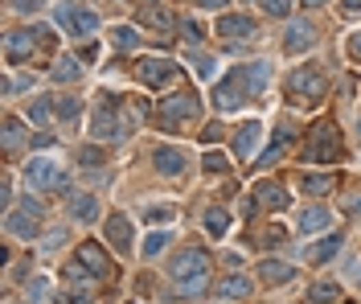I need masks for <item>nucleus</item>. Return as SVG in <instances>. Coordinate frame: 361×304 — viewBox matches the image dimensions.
<instances>
[{
  "label": "nucleus",
  "mask_w": 361,
  "mask_h": 304,
  "mask_svg": "<svg viewBox=\"0 0 361 304\" xmlns=\"http://www.w3.org/2000/svg\"><path fill=\"white\" fill-rule=\"evenodd\" d=\"M37 4H41V0H12L16 12H37Z\"/></svg>",
  "instance_id": "c03bdc74"
},
{
  "label": "nucleus",
  "mask_w": 361,
  "mask_h": 304,
  "mask_svg": "<svg viewBox=\"0 0 361 304\" xmlns=\"http://www.w3.org/2000/svg\"><path fill=\"white\" fill-rule=\"evenodd\" d=\"M226 301H242V296H251V280L247 276H230V280H222V288H218Z\"/></svg>",
  "instance_id": "393cba45"
},
{
  "label": "nucleus",
  "mask_w": 361,
  "mask_h": 304,
  "mask_svg": "<svg viewBox=\"0 0 361 304\" xmlns=\"http://www.w3.org/2000/svg\"><path fill=\"white\" fill-rule=\"evenodd\" d=\"M78 161L95 169V165H103V152H99V148H82V152H78Z\"/></svg>",
  "instance_id": "58836bf2"
},
{
  "label": "nucleus",
  "mask_w": 361,
  "mask_h": 304,
  "mask_svg": "<svg viewBox=\"0 0 361 304\" xmlns=\"http://www.w3.org/2000/svg\"><path fill=\"white\" fill-rule=\"evenodd\" d=\"M53 111H58V119L66 124V119H74V115H78V99H58V103H53Z\"/></svg>",
  "instance_id": "f704fd0d"
},
{
  "label": "nucleus",
  "mask_w": 361,
  "mask_h": 304,
  "mask_svg": "<svg viewBox=\"0 0 361 304\" xmlns=\"http://www.w3.org/2000/svg\"><path fill=\"white\" fill-rule=\"evenodd\" d=\"M111 41H115L119 49H136V45H140V33H136V25H115V29H111Z\"/></svg>",
  "instance_id": "a878e982"
},
{
  "label": "nucleus",
  "mask_w": 361,
  "mask_h": 304,
  "mask_svg": "<svg viewBox=\"0 0 361 304\" xmlns=\"http://www.w3.org/2000/svg\"><path fill=\"white\" fill-rule=\"evenodd\" d=\"M300 189H304V194H312V198H321V194H329V189H333V177H329V173H325V177H304V181H300Z\"/></svg>",
  "instance_id": "c756f323"
},
{
  "label": "nucleus",
  "mask_w": 361,
  "mask_h": 304,
  "mask_svg": "<svg viewBox=\"0 0 361 304\" xmlns=\"http://www.w3.org/2000/svg\"><path fill=\"white\" fill-rule=\"evenodd\" d=\"M337 251H341V239L333 235V239H325V243L308 247V251H304V259H308V264H329V259H333Z\"/></svg>",
  "instance_id": "5701e85b"
},
{
  "label": "nucleus",
  "mask_w": 361,
  "mask_h": 304,
  "mask_svg": "<svg viewBox=\"0 0 361 304\" xmlns=\"http://www.w3.org/2000/svg\"><path fill=\"white\" fill-rule=\"evenodd\" d=\"M325 91H329V78H325L321 66H300V70H292V78H288V99H296L300 107L321 103Z\"/></svg>",
  "instance_id": "f03ea898"
},
{
  "label": "nucleus",
  "mask_w": 361,
  "mask_h": 304,
  "mask_svg": "<svg viewBox=\"0 0 361 304\" xmlns=\"http://www.w3.org/2000/svg\"><path fill=\"white\" fill-rule=\"evenodd\" d=\"M136 78H140L144 86H152V91L173 86V82H177V62H169V58H144V62L136 66Z\"/></svg>",
  "instance_id": "6e6552de"
},
{
  "label": "nucleus",
  "mask_w": 361,
  "mask_h": 304,
  "mask_svg": "<svg viewBox=\"0 0 361 304\" xmlns=\"http://www.w3.org/2000/svg\"><path fill=\"white\" fill-rule=\"evenodd\" d=\"M284 239H288V235H284V226H271V231H267V239H263V243H267V247H275V243H284Z\"/></svg>",
  "instance_id": "37998d69"
},
{
  "label": "nucleus",
  "mask_w": 361,
  "mask_h": 304,
  "mask_svg": "<svg viewBox=\"0 0 361 304\" xmlns=\"http://www.w3.org/2000/svg\"><path fill=\"white\" fill-rule=\"evenodd\" d=\"M226 165H230V161H226L222 152H206V169H210V173H222Z\"/></svg>",
  "instance_id": "c9c22d12"
},
{
  "label": "nucleus",
  "mask_w": 361,
  "mask_h": 304,
  "mask_svg": "<svg viewBox=\"0 0 361 304\" xmlns=\"http://www.w3.org/2000/svg\"><path fill=\"white\" fill-rule=\"evenodd\" d=\"M132 218L127 214H111L107 218V243L115 247V251H132Z\"/></svg>",
  "instance_id": "4468645a"
},
{
  "label": "nucleus",
  "mask_w": 361,
  "mask_h": 304,
  "mask_svg": "<svg viewBox=\"0 0 361 304\" xmlns=\"http://www.w3.org/2000/svg\"><path fill=\"white\" fill-rule=\"evenodd\" d=\"M206 231H210L214 239H226V231H230V210H222V206H214V210L206 214Z\"/></svg>",
  "instance_id": "b1692460"
},
{
  "label": "nucleus",
  "mask_w": 361,
  "mask_h": 304,
  "mask_svg": "<svg viewBox=\"0 0 361 304\" xmlns=\"http://www.w3.org/2000/svg\"><path fill=\"white\" fill-rule=\"evenodd\" d=\"M21 136H25V132H21V119H16V115H8V119H4V152H16Z\"/></svg>",
  "instance_id": "cd10ccee"
},
{
  "label": "nucleus",
  "mask_w": 361,
  "mask_h": 304,
  "mask_svg": "<svg viewBox=\"0 0 361 304\" xmlns=\"http://www.w3.org/2000/svg\"><path fill=\"white\" fill-rule=\"evenodd\" d=\"M181 33H185V41H201V29L193 21H181Z\"/></svg>",
  "instance_id": "79ce46f5"
},
{
  "label": "nucleus",
  "mask_w": 361,
  "mask_h": 304,
  "mask_svg": "<svg viewBox=\"0 0 361 304\" xmlns=\"http://www.w3.org/2000/svg\"><path fill=\"white\" fill-rule=\"evenodd\" d=\"M358 128H361V124H358Z\"/></svg>",
  "instance_id": "3c124183"
},
{
  "label": "nucleus",
  "mask_w": 361,
  "mask_h": 304,
  "mask_svg": "<svg viewBox=\"0 0 361 304\" xmlns=\"http://www.w3.org/2000/svg\"><path fill=\"white\" fill-rule=\"evenodd\" d=\"M300 4H308V8H321V4H329V0H300Z\"/></svg>",
  "instance_id": "8fccbe9b"
},
{
  "label": "nucleus",
  "mask_w": 361,
  "mask_h": 304,
  "mask_svg": "<svg viewBox=\"0 0 361 304\" xmlns=\"http://www.w3.org/2000/svg\"><path fill=\"white\" fill-rule=\"evenodd\" d=\"M197 4H201V8H222L226 0H197Z\"/></svg>",
  "instance_id": "09e8293b"
},
{
  "label": "nucleus",
  "mask_w": 361,
  "mask_h": 304,
  "mask_svg": "<svg viewBox=\"0 0 361 304\" xmlns=\"http://www.w3.org/2000/svg\"><path fill=\"white\" fill-rule=\"evenodd\" d=\"M90 136H95V140H119V136H127V124L119 119L111 95L95 107V115H90Z\"/></svg>",
  "instance_id": "423d86ee"
},
{
  "label": "nucleus",
  "mask_w": 361,
  "mask_h": 304,
  "mask_svg": "<svg viewBox=\"0 0 361 304\" xmlns=\"http://www.w3.org/2000/svg\"><path fill=\"white\" fill-rule=\"evenodd\" d=\"M197 115H201V99H197V91H177V95L160 99V124H164L169 132L193 124Z\"/></svg>",
  "instance_id": "7ed1b4c3"
},
{
  "label": "nucleus",
  "mask_w": 361,
  "mask_h": 304,
  "mask_svg": "<svg viewBox=\"0 0 361 304\" xmlns=\"http://www.w3.org/2000/svg\"><path fill=\"white\" fill-rule=\"evenodd\" d=\"M263 8H267L271 16H288V12H292V0H267Z\"/></svg>",
  "instance_id": "e433bc0d"
},
{
  "label": "nucleus",
  "mask_w": 361,
  "mask_h": 304,
  "mask_svg": "<svg viewBox=\"0 0 361 304\" xmlns=\"http://www.w3.org/2000/svg\"><path fill=\"white\" fill-rule=\"evenodd\" d=\"M259 140H263V128L251 119V124H242V128L234 132V152H238V156H255Z\"/></svg>",
  "instance_id": "a211bd4d"
},
{
  "label": "nucleus",
  "mask_w": 361,
  "mask_h": 304,
  "mask_svg": "<svg viewBox=\"0 0 361 304\" xmlns=\"http://www.w3.org/2000/svg\"><path fill=\"white\" fill-rule=\"evenodd\" d=\"M37 33L41 29H16V33H8L4 37V58L16 66V62H25V58H33L37 54Z\"/></svg>",
  "instance_id": "9b49d317"
},
{
  "label": "nucleus",
  "mask_w": 361,
  "mask_h": 304,
  "mask_svg": "<svg viewBox=\"0 0 361 304\" xmlns=\"http://www.w3.org/2000/svg\"><path fill=\"white\" fill-rule=\"evenodd\" d=\"M49 78H53V82H74V78H78V62H74V58H62Z\"/></svg>",
  "instance_id": "c85d7f7f"
},
{
  "label": "nucleus",
  "mask_w": 361,
  "mask_h": 304,
  "mask_svg": "<svg viewBox=\"0 0 361 304\" xmlns=\"http://www.w3.org/2000/svg\"><path fill=\"white\" fill-rule=\"evenodd\" d=\"M259 276L267 284H288V280H296V268L292 264H279V259H267V264H259Z\"/></svg>",
  "instance_id": "412c9836"
},
{
  "label": "nucleus",
  "mask_w": 361,
  "mask_h": 304,
  "mask_svg": "<svg viewBox=\"0 0 361 304\" xmlns=\"http://www.w3.org/2000/svg\"><path fill=\"white\" fill-rule=\"evenodd\" d=\"M58 304H90V296H86V288H74V292H62Z\"/></svg>",
  "instance_id": "4c0bfd02"
},
{
  "label": "nucleus",
  "mask_w": 361,
  "mask_h": 304,
  "mask_svg": "<svg viewBox=\"0 0 361 304\" xmlns=\"http://www.w3.org/2000/svg\"><path fill=\"white\" fill-rule=\"evenodd\" d=\"M316 45V29L308 25V21H292V29H288V37H284V49L288 54H304V49H312Z\"/></svg>",
  "instance_id": "ddd939ff"
},
{
  "label": "nucleus",
  "mask_w": 361,
  "mask_h": 304,
  "mask_svg": "<svg viewBox=\"0 0 361 304\" xmlns=\"http://www.w3.org/2000/svg\"><path fill=\"white\" fill-rule=\"evenodd\" d=\"M349 54H353V58H361V33H353V37H349Z\"/></svg>",
  "instance_id": "49530a36"
},
{
  "label": "nucleus",
  "mask_w": 361,
  "mask_h": 304,
  "mask_svg": "<svg viewBox=\"0 0 361 304\" xmlns=\"http://www.w3.org/2000/svg\"><path fill=\"white\" fill-rule=\"evenodd\" d=\"M337 301V284L325 280V284H312V304H333Z\"/></svg>",
  "instance_id": "473e14b6"
},
{
  "label": "nucleus",
  "mask_w": 361,
  "mask_h": 304,
  "mask_svg": "<svg viewBox=\"0 0 361 304\" xmlns=\"http://www.w3.org/2000/svg\"><path fill=\"white\" fill-rule=\"evenodd\" d=\"M218 33H222V37H238V41H247V37H255V21L242 16V12H226V16L218 21Z\"/></svg>",
  "instance_id": "2eb2a0df"
},
{
  "label": "nucleus",
  "mask_w": 361,
  "mask_h": 304,
  "mask_svg": "<svg viewBox=\"0 0 361 304\" xmlns=\"http://www.w3.org/2000/svg\"><path fill=\"white\" fill-rule=\"evenodd\" d=\"M140 25H148V29H156V33H169L177 21H173V12L169 8H156V4H144L140 8Z\"/></svg>",
  "instance_id": "aec40b11"
},
{
  "label": "nucleus",
  "mask_w": 361,
  "mask_h": 304,
  "mask_svg": "<svg viewBox=\"0 0 361 304\" xmlns=\"http://www.w3.org/2000/svg\"><path fill=\"white\" fill-rule=\"evenodd\" d=\"M255 198H259V206H267V210H288V206H292L288 189H284V185H275V181L255 185Z\"/></svg>",
  "instance_id": "f3484780"
},
{
  "label": "nucleus",
  "mask_w": 361,
  "mask_h": 304,
  "mask_svg": "<svg viewBox=\"0 0 361 304\" xmlns=\"http://www.w3.org/2000/svg\"><path fill=\"white\" fill-rule=\"evenodd\" d=\"M341 12H345V16H353V12H361V0H341Z\"/></svg>",
  "instance_id": "a18cd8bd"
},
{
  "label": "nucleus",
  "mask_w": 361,
  "mask_h": 304,
  "mask_svg": "<svg viewBox=\"0 0 361 304\" xmlns=\"http://www.w3.org/2000/svg\"><path fill=\"white\" fill-rule=\"evenodd\" d=\"M267 82H271V66H267V62L234 66V70L214 86V103H218V111H238L247 99H259Z\"/></svg>",
  "instance_id": "f257e3e1"
},
{
  "label": "nucleus",
  "mask_w": 361,
  "mask_h": 304,
  "mask_svg": "<svg viewBox=\"0 0 361 304\" xmlns=\"http://www.w3.org/2000/svg\"><path fill=\"white\" fill-rule=\"evenodd\" d=\"M329 222H333V214H329L325 206H308V210L296 218V231H300V235H321V231H329Z\"/></svg>",
  "instance_id": "dca6fc26"
},
{
  "label": "nucleus",
  "mask_w": 361,
  "mask_h": 304,
  "mask_svg": "<svg viewBox=\"0 0 361 304\" xmlns=\"http://www.w3.org/2000/svg\"><path fill=\"white\" fill-rule=\"evenodd\" d=\"M53 21L62 25V33H74V37H86V33L99 29L95 8H82V4H58L53 8Z\"/></svg>",
  "instance_id": "39448f33"
},
{
  "label": "nucleus",
  "mask_w": 361,
  "mask_h": 304,
  "mask_svg": "<svg viewBox=\"0 0 361 304\" xmlns=\"http://www.w3.org/2000/svg\"><path fill=\"white\" fill-rule=\"evenodd\" d=\"M349 280H353V284H361V259H358V264H349Z\"/></svg>",
  "instance_id": "de8ad7c7"
},
{
  "label": "nucleus",
  "mask_w": 361,
  "mask_h": 304,
  "mask_svg": "<svg viewBox=\"0 0 361 304\" xmlns=\"http://www.w3.org/2000/svg\"><path fill=\"white\" fill-rule=\"evenodd\" d=\"M25 185L37 189V194H45V189H62V165L49 161V156H33V161L25 165Z\"/></svg>",
  "instance_id": "0eeeda50"
},
{
  "label": "nucleus",
  "mask_w": 361,
  "mask_h": 304,
  "mask_svg": "<svg viewBox=\"0 0 361 304\" xmlns=\"http://www.w3.org/2000/svg\"><path fill=\"white\" fill-rule=\"evenodd\" d=\"M25 296H29V304H41L45 296H49V280H45V276L29 280V284H25Z\"/></svg>",
  "instance_id": "2f4dec72"
},
{
  "label": "nucleus",
  "mask_w": 361,
  "mask_h": 304,
  "mask_svg": "<svg viewBox=\"0 0 361 304\" xmlns=\"http://www.w3.org/2000/svg\"><path fill=\"white\" fill-rule=\"evenodd\" d=\"M152 161H156V169H160L164 177H177V173L185 169V152H181V148H169V144H160V148L152 152Z\"/></svg>",
  "instance_id": "6ab92c4d"
},
{
  "label": "nucleus",
  "mask_w": 361,
  "mask_h": 304,
  "mask_svg": "<svg viewBox=\"0 0 361 304\" xmlns=\"http://www.w3.org/2000/svg\"><path fill=\"white\" fill-rule=\"evenodd\" d=\"M78 264H82L95 280H107V276H111V259H107V251H103L99 243H78Z\"/></svg>",
  "instance_id": "f8f14e48"
},
{
  "label": "nucleus",
  "mask_w": 361,
  "mask_h": 304,
  "mask_svg": "<svg viewBox=\"0 0 361 304\" xmlns=\"http://www.w3.org/2000/svg\"><path fill=\"white\" fill-rule=\"evenodd\" d=\"M4 231L16 235V239H33L41 231V206H29L25 202V210H8L4 214Z\"/></svg>",
  "instance_id": "1a4fd4ad"
},
{
  "label": "nucleus",
  "mask_w": 361,
  "mask_h": 304,
  "mask_svg": "<svg viewBox=\"0 0 361 304\" xmlns=\"http://www.w3.org/2000/svg\"><path fill=\"white\" fill-rule=\"evenodd\" d=\"M201 140H206V144L222 140V124H206V128H201Z\"/></svg>",
  "instance_id": "ea45409f"
},
{
  "label": "nucleus",
  "mask_w": 361,
  "mask_h": 304,
  "mask_svg": "<svg viewBox=\"0 0 361 304\" xmlns=\"http://www.w3.org/2000/svg\"><path fill=\"white\" fill-rule=\"evenodd\" d=\"M341 156V136H337V128L333 124H316L312 128V136H308V148H304V161L308 165H333Z\"/></svg>",
  "instance_id": "20e7f679"
},
{
  "label": "nucleus",
  "mask_w": 361,
  "mask_h": 304,
  "mask_svg": "<svg viewBox=\"0 0 361 304\" xmlns=\"http://www.w3.org/2000/svg\"><path fill=\"white\" fill-rule=\"evenodd\" d=\"M70 210H74V218H78V222H95V218L103 214V206H99V198H95V194H78Z\"/></svg>",
  "instance_id": "4be33fe9"
},
{
  "label": "nucleus",
  "mask_w": 361,
  "mask_h": 304,
  "mask_svg": "<svg viewBox=\"0 0 361 304\" xmlns=\"http://www.w3.org/2000/svg\"><path fill=\"white\" fill-rule=\"evenodd\" d=\"M49 115H58V111H53V103H49V99H37V103H33V111H29V119H33V124H45V119H49Z\"/></svg>",
  "instance_id": "72a5a7b5"
},
{
  "label": "nucleus",
  "mask_w": 361,
  "mask_h": 304,
  "mask_svg": "<svg viewBox=\"0 0 361 304\" xmlns=\"http://www.w3.org/2000/svg\"><path fill=\"white\" fill-rule=\"evenodd\" d=\"M173 276H177V284H181V280L210 276V255H206L201 247H189V251H181V255H177V264H173Z\"/></svg>",
  "instance_id": "9d476101"
},
{
  "label": "nucleus",
  "mask_w": 361,
  "mask_h": 304,
  "mask_svg": "<svg viewBox=\"0 0 361 304\" xmlns=\"http://www.w3.org/2000/svg\"><path fill=\"white\" fill-rule=\"evenodd\" d=\"M169 243H173V231H152V235H148V243H144V255H148V259H156Z\"/></svg>",
  "instance_id": "bb28decb"
},
{
  "label": "nucleus",
  "mask_w": 361,
  "mask_h": 304,
  "mask_svg": "<svg viewBox=\"0 0 361 304\" xmlns=\"http://www.w3.org/2000/svg\"><path fill=\"white\" fill-rule=\"evenodd\" d=\"M148 218H152V222H169V218H173V206H152Z\"/></svg>",
  "instance_id": "a19ab883"
},
{
  "label": "nucleus",
  "mask_w": 361,
  "mask_h": 304,
  "mask_svg": "<svg viewBox=\"0 0 361 304\" xmlns=\"http://www.w3.org/2000/svg\"><path fill=\"white\" fill-rule=\"evenodd\" d=\"M206 288H210V276H197V280H181V284H177V292H181L185 301H193V296H201Z\"/></svg>",
  "instance_id": "7c9ffc66"
}]
</instances>
